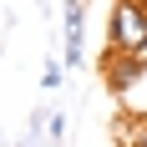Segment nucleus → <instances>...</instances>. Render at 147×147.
<instances>
[{
	"label": "nucleus",
	"instance_id": "obj_1",
	"mask_svg": "<svg viewBox=\"0 0 147 147\" xmlns=\"http://www.w3.org/2000/svg\"><path fill=\"white\" fill-rule=\"evenodd\" d=\"M107 41L117 56H147V0H117Z\"/></svg>",
	"mask_w": 147,
	"mask_h": 147
},
{
	"label": "nucleus",
	"instance_id": "obj_2",
	"mask_svg": "<svg viewBox=\"0 0 147 147\" xmlns=\"http://www.w3.org/2000/svg\"><path fill=\"white\" fill-rule=\"evenodd\" d=\"M81 20H86V10H81V0H61V30H66V66H76L81 61Z\"/></svg>",
	"mask_w": 147,
	"mask_h": 147
},
{
	"label": "nucleus",
	"instance_id": "obj_3",
	"mask_svg": "<svg viewBox=\"0 0 147 147\" xmlns=\"http://www.w3.org/2000/svg\"><path fill=\"white\" fill-rule=\"evenodd\" d=\"M41 86H46V91H56V86H61V61H46V71H41Z\"/></svg>",
	"mask_w": 147,
	"mask_h": 147
},
{
	"label": "nucleus",
	"instance_id": "obj_4",
	"mask_svg": "<svg viewBox=\"0 0 147 147\" xmlns=\"http://www.w3.org/2000/svg\"><path fill=\"white\" fill-rule=\"evenodd\" d=\"M15 147H36V137H26V142H15Z\"/></svg>",
	"mask_w": 147,
	"mask_h": 147
},
{
	"label": "nucleus",
	"instance_id": "obj_5",
	"mask_svg": "<svg viewBox=\"0 0 147 147\" xmlns=\"http://www.w3.org/2000/svg\"><path fill=\"white\" fill-rule=\"evenodd\" d=\"M117 147H132V142H127V137H117Z\"/></svg>",
	"mask_w": 147,
	"mask_h": 147
}]
</instances>
